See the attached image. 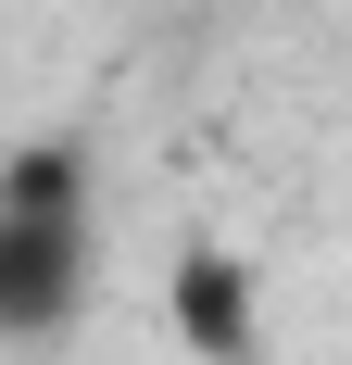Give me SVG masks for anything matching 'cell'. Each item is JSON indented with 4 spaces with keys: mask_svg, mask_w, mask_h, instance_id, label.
<instances>
[{
    "mask_svg": "<svg viewBox=\"0 0 352 365\" xmlns=\"http://www.w3.org/2000/svg\"><path fill=\"white\" fill-rule=\"evenodd\" d=\"M176 328L202 340V353H227V365L252 353V290H239L227 252H189V264H176Z\"/></svg>",
    "mask_w": 352,
    "mask_h": 365,
    "instance_id": "obj_2",
    "label": "cell"
},
{
    "mask_svg": "<svg viewBox=\"0 0 352 365\" xmlns=\"http://www.w3.org/2000/svg\"><path fill=\"white\" fill-rule=\"evenodd\" d=\"M88 164L76 151H13V177H0V328L13 340H51L88 290Z\"/></svg>",
    "mask_w": 352,
    "mask_h": 365,
    "instance_id": "obj_1",
    "label": "cell"
}]
</instances>
